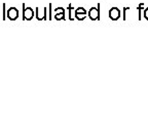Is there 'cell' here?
Masks as SVG:
<instances>
[{
	"mask_svg": "<svg viewBox=\"0 0 148 138\" xmlns=\"http://www.w3.org/2000/svg\"><path fill=\"white\" fill-rule=\"evenodd\" d=\"M34 10L31 7H25V4L23 3V20L24 21H31L34 16Z\"/></svg>",
	"mask_w": 148,
	"mask_h": 138,
	"instance_id": "6da1fadb",
	"label": "cell"
},
{
	"mask_svg": "<svg viewBox=\"0 0 148 138\" xmlns=\"http://www.w3.org/2000/svg\"><path fill=\"white\" fill-rule=\"evenodd\" d=\"M88 18L92 21H97L100 20V4H98L97 7H92L88 10Z\"/></svg>",
	"mask_w": 148,
	"mask_h": 138,
	"instance_id": "7a4b0ae2",
	"label": "cell"
},
{
	"mask_svg": "<svg viewBox=\"0 0 148 138\" xmlns=\"http://www.w3.org/2000/svg\"><path fill=\"white\" fill-rule=\"evenodd\" d=\"M6 16L10 21H16V18H18V10L16 7H9V8L7 9Z\"/></svg>",
	"mask_w": 148,
	"mask_h": 138,
	"instance_id": "3957f363",
	"label": "cell"
},
{
	"mask_svg": "<svg viewBox=\"0 0 148 138\" xmlns=\"http://www.w3.org/2000/svg\"><path fill=\"white\" fill-rule=\"evenodd\" d=\"M86 10L83 7H78V8L75 9V18L78 20V21H83L86 16Z\"/></svg>",
	"mask_w": 148,
	"mask_h": 138,
	"instance_id": "277c9868",
	"label": "cell"
},
{
	"mask_svg": "<svg viewBox=\"0 0 148 138\" xmlns=\"http://www.w3.org/2000/svg\"><path fill=\"white\" fill-rule=\"evenodd\" d=\"M109 18H110L111 21H117L120 18V10L117 7H112L109 10Z\"/></svg>",
	"mask_w": 148,
	"mask_h": 138,
	"instance_id": "5b68a950",
	"label": "cell"
},
{
	"mask_svg": "<svg viewBox=\"0 0 148 138\" xmlns=\"http://www.w3.org/2000/svg\"><path fill=\"white\" fill-rule=\"evenodd\" d=\"M46 7L43 9H40L39 7H36V18L38 21H45L46 20Z\"/></svg>",
	"mask_w": 148,
	"mask_h": 138,
	"instance_id": "8992f818",
	"label": "cell"
},
{
	"mask_svg": "<svg viewBox=\"0 0 148 138\" xmlns=\"http://www.w3.org/2000/svg\"><path fill=\"white\" fill-rule=\"evenodd\" d=\"M68 10H69V20L70 21H73L75 18V9L72 6L71 4L68 5Z\"/></svg>",
	"mask_w": 148,
	"mask_h": 138,
	"instance_id": "52a82bcc",
	"label": "cell"
},
{
	"mask_svg": "<svg viewBox=\"0 0 148 138\" xmlns=\"http://www.w3.org/2000/svg\"><path fill=\"white\" fill-rule=\"evenodd\" d=\"M53 18L57 20V21H63L65 20V12H61V14H56Z\"/></svg>",
	"mask_w": 148,
	"mask_h": 138,
	"instance_id": "ba28073f",
	"label": "cell"
},
{
	"mask_svg": "<svg viewBox=\"0 0 148 138\" xmlns=\"http://www.w3.org/2000/svg\"><path fill=\"white\" fill-rule=\"evenodd\" d=\"M2 8H3V12H2V20L3 21H5L6 20V5H5V3H3L2 4Z\"/></svg>",
	"mask_w": 148,
	"mask_h": 138,
	"instance_id": "9c48e42d",
	"label": "cell"
},
{
	"mask_svg": "<svg viewBox=\"0 0 148 138\" xmlns=\"http://www.w3.org/2000/svg\"><path fill=\"white\" fill-rule=\"evenodd\" d=\"M143 7H144V3H141V4L139 5L138 6V12H139V21L141 20V12H142V9H143Z\"/></svg>",
	"mask_w": 148,
	"mask_h": 138,
	"instance_id": "30bf717a",
	"label": "cell"
},
{
	"mask_svg": "<svg viewBox=\"0 0 148 138\" xmlns=\"http://www.w3.org/2000/svg\"><path fill=\"white\" fill-rule=\"evenodd\" d=\"M56 14H61V12H65V9L63 8V7H57V8L55 9Z\"/></svg>",
	"mask_w": 148,
	"mask_h": 138,
	"instance_id": "8fae6325",
	"label": "cell"
},
{
	"mask_svg": "<svg viewBox=\"0 0 148 138\" xmlns=\"http://www.w3.org/2000/svg\"><path fill=\"white\" fill-rule=\"evenodd\" d=\"M144 18L148 21V7L147 8H145V10H144Z\"/></svg>",
	"mask_w": 148,
	"mask_h": 138,
	"instance_id": "7c38bea8",
	"label": "cell"
}]
</instances>
